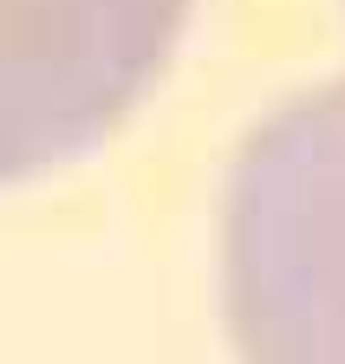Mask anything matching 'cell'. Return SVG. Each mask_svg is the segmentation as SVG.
Returning a JSON list of instances; mask_svg holds the SVG:
<instances>
[{"mask_svg":"<svg viewBox=\"0 0 345 364\" xmlns=\"http://www.w3.org/2000/svg\"><path fill=\"white\" fill-rule=\"evenodd\" d=\"M222 299L241 364H345V72L299 85L241 136Z\"/></svg>","mask_w":345,"mask_h":364,"instance_id":"1","label":"cell"},{"mask_svg":"<svg viewBox=\"0 0 345 364\" xmlns=\"http://www.w3.org/2000/svg\"><path fill=\"white\" fill-rule=\"evenodd\" d=\"M189 0H0V182L72 163L163 72Z\"/></svg>","mask_w":345,"mask_h":364,"instance_id":"2","label":"cell"}]
</instances>
